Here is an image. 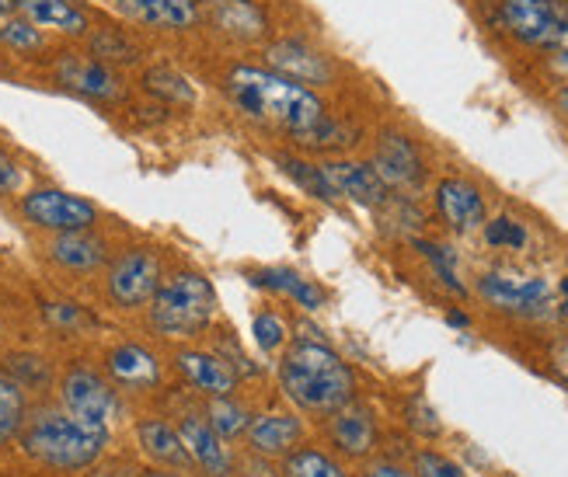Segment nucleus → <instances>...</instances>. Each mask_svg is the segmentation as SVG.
Returning <instances> with one entry per match:
<instances>
[{"label":"nucleus","instance_id":"1","mask_svg":"<svg viewBox=\"0 0 568 477\" xmlns=\"http://www.w3.org/2000/svg\"><path fill=\"white\" fill-rule=\"evenodd\" d=\"M224 91L231 105L258 125L283 133L296 146L307 150H342L356 143V130L328 115L325 102L301 81H290L268 67L237 63L227 70Z\"/></svg>","mask_w":568,"mask_h":477},{"label":"nucleus","instance_id":"2","mask_svg":"<svg viewBox=\"0 0 568 477\" xmlns=\"http://www.w3.org/2000/svg\"><path fill=\"white\" fill-rule=\"evenodd\" d=\"M280 390L296 412L325 418L356 397V376L325 342H296L280 359Z\"/></svg>","mask_w":568,"mask_h":477},{"label":"nucleus","instance_id":"3","mask_svg":"<svg viewBox=\"0 0 568 477\" xmlns=\"http://www.w3.org/2000/svg\"><path fill=\"white\" fill-rule=\"evenodd\" d=\"M105 446L109 429H94L67 412H39L21 429L24 454L57 470H84L105 454Z\"/></svg>","mask_w":568,"mask_h":477},{"label":"nucleus","instance_id":"4","mask_svg":"<svg viewBox=\"0 0 568 477\" xmlns=\"http://www.w3.org/2000/svg\"><path fill=\"white\" fill-rule=\"evenodd\" d=\"M151 311V328L164 338H195L203 335L216 317V293L200 272H171L161 280Z\"/></svg>","mask_w":568,"mask_h":477},{"label":"nucleus","instance_id":"5","mask_svg":"<svg viewBox=\"0 0 568 477\" xmlns=\"http://www.w3.org/2000/svg\"><path fill=\"white\" fill-rule=\"evenodd\" d=\"M499 24L527 49H555L568 35V14L558 0H499Z\"/></svg>","mask_w":568,"mask_h":477},{"label":"nucleus","instance_id":"6","mask_svg":"<svg viewBox=\"0 0 568 477\" xmlns=\"http://www.w3.org/2000/svg\"><path fill=\"white\" fill-rule=\"evenodd\" d=\"M161 280H164V265H161L158 251L130 247L112 262L105 290H109V300L119 311H140L154 300Z\"/></svg>","mask_w":568,"mask_h":477},{"label":"nucleus","instance_id":"7","mask_svg":"<svg viewBox=\"0 0 568 477\" xmlns=\"http://www.w3.org/2000/svg\"><path fill=\"white\" fill-rule=\"evenodd\" d=\"M21 216L39 231L53 234H73V231H91L98 223L94 203L81 195H70L63 189H32L21 195Z\"/></svg>","mask_w":568,"mask_h":477},{"label":"nucleus","instance_id":"8","mask_svg":"<svg viewBox=\"0 0 568 477\" xmlns=\"http://www.w3.org/2000/svg\"><path fill=\"white\" fill-rule=\"evenodd\" d=\"M60 405H63L67 415L94 425V429H109V425L122 412L119 394L112 390V384L102 380L98 373L84 369V366L70 369L63 376V384H60Z\"/></svg>","mask_w":568,"mask_h":477},{"label":"nucleus","instance_id":"9","mask_svg":"<svg viewBox=\"0 0 568 477\" xmlns=\"http://www.w3.org/2000/svg\"><path fill=\"white\" fill-rule=\"evenodd\" d=\"M478 296L491 307L509 311V314H524V317L545 314L555 300L551 286L545 280H537V275H506V272L481 275Z\"/></svg>","mask_w":568,"mask_h":477},{"label":"nucleus","instance_id":"10","mask_svg":"<svg viewBox=\"0 0 568 477\" xmlns=\"http://www.w3.org/2000/svg\"><path fill=\"white\" fill-rule=\"evenodd\" d=\"M374 171L387 189H418L426 182V161L423 150L415 146L405 133H384L374 146Z\"/></svg>","mask_w":568,"mask_h":477},{"label":"nucleus","instance_id":"11","mask_svg":"<svg viewBox=\"0 0 568 477\" xmlns=\"http://www.w3.org/2000/svg\"><path fill=\"white\" fill-rule=\"evenodd\" d=\"M179 436L185 443V454L189 460L200 467L206 477H231L234 470V457L231 449L224 446V436H220L213 425L206 422V415H195V412H185L179 418Z\"/></svg>","mask_w":568,"mask_h":477},{"label":"nucleus","instance_id":"12","mask_svg":"<svg viewBox=\"0 0 568 477\" xmlns=\"http://www.w3.org/2000/svg\"><path fill=\"white\" fill-rule=\"evenodd\" d=\"M53 73H57V81L63 88L91 98V102H115V98H122V78L105 60L67 53V57L57 60Z\"/></svg>","mask_w":568,"mask_h":477},{"label":"nucleus","instance_id":"13","mask_svg":"<svg viewBox=\"0 0 568 477\" xmlns=\"http://www.w3.org/2000/svg\"><path fill=\"white\" fill-rule=\"evenodd\" d=\"M175 366L185 376V384L203 397H227L237 390L241 380L234 363H227L220 353H206V348H182L175 356Z\"/></svg>","mask_w":568,"mask_h":477},{"label":"nucleus","instance_id":"14","mask_svg":"<svg viewBox=\"0 0 568 477\" xmlns=\"http://www.w3.org/2000/svg\"><path fill=\"white\" fill-rule=\"evenodd\" d=\"M436 213L457 234L485 227V199L467 179H443L436 185Z\"/></svg>","mask_w":568,"mask_h":477},{"label":"nucleus","instance_id":"15","mask_svg":"<svg viewBox=\"0 0 568 477\" xmlns=\"http://www.w3.org/2000/svg\"><path fill=\"white\" fill-rule=\"evenodd\" d=\"M265 60H268V70L283 73L290 81H301V84H325L332 81V67L328 60L311 49L307 42L301 39H276L265 45Z\"/></svg>","mask_w":568,"mask_h":477},{"label":"nucleus","instance_id":"16","mask_svg":"<svg viewBox=\"0 0 568 477\" xmlns=\"http://www.w3.org/2000/svg\"><path fill=\"white\" fill-rule=\"evenodd\" d=\"M244 439H248L252 454H258L265 460H280L290 454V449L301 446L304 422L290 412H262V415H252V425H248V433H244Z\"/></svg>","mask_w":568,"mask_h":477},{"label":"nucleus","instance_id":"17","mask_svg":"<svg viewBox=\"0 0 568 477\" xmlns=\"http://www.w3.org/2000/svg\"><path fill=\"white\" fill-rule=\"evenodd\" d=\"M112 4L119 14L158 32H189L203 18L195 0H112Z\"/></svg>","mask_w":568,"mask_h":477},{"label":"nucleus","instance_id":"18","mask_svg":"<svg viewBox=\"0 0 568 477\" xmlns=\"http://www.w3.org/2000/svg\"><path fill=\"white\" fill-rule=\"evenodd\" d=\"M328 185L335 189L338 199H353L359 206H384L387 203V185L381 182V174L374 171V164L363 161H325L321 164Z\"/></svg>","mask_w":568,"mask_h":477},{"label":"nucleus","instance_id":"19","mask_svg":"<svg viewBox=\"0 0 568 477\" xmlns=\"http://www.w3.org/2000/svg\"><path fill=\"white\" fill-rule=\"evenodd\" d=\"M328 439H332V446L338 449L342 457L363 460V457H369L377 449L381 433H377L374 415L349 400V405L338 408L332 415V422H328Z\"/></svg>","mask_w":568,"mask_h":477},{"label":"nucleus","instance_id":"20","mask_svg":"<svg viewBox=\"0 0 568 477\" xmlns=\"http://www.w3.org/2000/svg\"><path fill=\"white\" fill-rule=\"evenodd\" d=\"M109 376L122 390H136L146 394L161 384V363L154 353H146L143 345H115L109 353Z\"/></svg>","mask_w":568,"mask_h":477},{"label":"nucleus","instance_id":"21","mask_svg":"<svg viewBox=\"0 0 568 477\" xmlns=\"http://www.w3.org/2000/svg\"><path fill=\"white\" fill-rule=\"evenodd\" d=\"M210 21L216 24V32L237 42H258L268 32V14L255 0H210Z\"/></svg>","mask_w":568,"mask_h":477},{"label":"nucleus","instance_id":"22","mask_svg":"<svg viewBox=\"0 0 568 477\" xmlns=\"http://www.w3.org/2000/svg\"><path fill=\"white\" fill-rule=\"evenodd\" d=\"M49 258L67 272H94L109 262V244L91 231L57 234L49 241Z\"/></svg>","mask_w":568,"mask_h":477},{"label":"nucleus","instance_id":"23","mask_svg":"<svg viewBox=\"0 0 568 477\" xmlns=\"http://www.w3.org/2000/svg\"><path fill=\"white\" fill-rule=\"evenodd\" d=\"M136 443L146 457L161 467H171V470H185L192 467L189 454H185V443L179 436V429L164 418H140L136 422Z\"/></svg>","mask_w":568,"mask_h":477},{"label":"nucleus","instance_id":"24","mask_svg":"<svg viewBox=\"0 0 568 477\" xmlns=\"http://www.w3.org/2000/svg\"><path fill=\"white\" fill-rule=\"evenodd\" d=\"M21 18H29L36 29H53L63 35H84L88 14L73 0H14Z\"/></svg>","mask_w":568,"mask_h":477},{"label":"nucleus","instance_id":"25","mask_svg":"<svg viewBox=\"0 0 568 477\" xmlns=\"http://www.w3.org/2000/svg\"><path fill=\"white\" fill-rule=\"evenodd\" d=\"M252 286L283 293V296L296 300V307H304V311L325 307V293H321L311 280H304V275L293 272V268H258V272H252Z\"/></svg>","mask_w":568,"mask_h":477},{"label":"nucleus","instance_id":"26","mask_svg":"<svg viewBox=\"0 0 568 477\" xmlns=\"http://www.w3.org/2000/svg\"><path fill=\"white\" fill-rule=\"evenodd\" d=\"M283 474L286 477H349V470L317 446L290 449V454L283 457Z\"/></svg>","mask_w":568,"mask_h":477},{"label":"nucleus","instance_id":"27","mask_svg":"<svg viewBox=\"0 0 568 477\" xmlns=\"http://www.w3.org/2000/svg\"><path fill=\"white\" fill-rule=\"evenodd\" d=\"M206 422L213 425V429L224 436V439H237L248 433V425H252V412L248 405H241V400L234 394L227 397H210V405H206Z\"/></svg>","mask_w":568,"mask_h":477},{"label":"nucleus","instance_id":"28","mask_svg":"<svg viewBox=\"0 0 568 477\" xmlns=\"http://www.w3.org/2000/svg\"><path fill=\"white\" fill-rule=\"evenodd\" d=\"M24 412H29L24 387L14 384L11 376H0V446L11 443L24 429Z\"/></svg>","mask_w":568,"mask_h":477},{"label":"nucleus","instance_id":"29","mask_svg":"<svg viewBox=\"0 0 568 477\" xmlns=\"http://www.w3.org/2000/svg\"><path fill=\"white\" fill-rule=\"evenodd\" d=\"M280 164H283V171L290 174V179L301 189H307L314 199H325V203H335V199H338L335 189L325 179V171H321V164H307V161H296V158H280Z\"/></svg>","mask_w":568,"mask_h":477},{"label":"nucleus","instance_id":"30","mask_svg":"<svg viewBox=\"0 0 568 477\" xmlns=\"http://www.w3.org/2000/svg\"><path fill=\"white\" fill-rule=\"evenodd\" d=\"M8 376L14 384H21L24 390H39V387H49V380H53V369H49V363L42 356L21 353V356L8 359Z\"/></svg>","mask_w":568,"mask_h":477},{"label":"nucleus","instance_id":"31","mask_svg":"<svg viewBox=\"0 0 568 477\" xmlns=\"http://www.w3.org/2000/svg\"><path fill=\"white\" fill-rule=\"evenodd\" d=\"M415 247L423 251V258H429L433 272H436V280L447 286L450 293L464 296V283L457 280V265H454V251L450 247H443V244H433V241H415Z\"/></svg>","mask_w":568,"mask_h":477},{"label":"nucleus","instance_id":"32","mask_svg":"<svg viewBox=\"0 0 568 477\" xmlns=\"http://www.w3.org/2000/svg\"><path fill=\"white\" fill-rule=\"evenodd\" d=\"M252 335H255V342H258L262 353H268V356H276L280 348H286V342H290V332H286V324H283V317H280L276 311H262V314H255V321H252Z\"/></svg>","mask_w":568,"mask_h":477},{"label":"nucleus","instance_id":"33","mask_svg":"<svg viewBox=\"0 0 568 477\" xmlns=\"http://www.w3.org/2000/svg\"><path fill=\"white\" fill-rule=\"evenodd\" d=\"M146 88H151L154 94L168 98V102H175V105H189L192 102V88L189 81L182 78L179 70H171V67H158L146 73Z\"/></svg>","mask_w":568,"mask_h":477},{"label":"nucleus","instance_id":"34","mask_svg":"<svg viewBox=\"0 0 568 477\" xmlns=\"http://www.w3.org/2000/svg\"><path fill=\"white\" fill-rule=\"evenodd\" d=\"M0 42L14 53H36V49H42V32L29 18H8L0 24Z\"/></svg>","mask_w":568,"mask_h":477},{"label":"nucleus","instance_id":"35","mask_svg":"<svg viewBox=\"0 0 568 477\" xmlns=\"http://www.w3.org/2000/svg\"><path fill=\"white\" fill-rule=\"evenodd\" d=\"M485 241L491 247H503V251H520L527 244V227L516 223L513 216H496L485 223Z\"/></svg>","mask_w":568,"mask_h":477},{"label":"nucleus","instance_id":"36","mask_svg":"<svg viewBox=\"0 0 568 477\" xmlns=\"http://www.w3.org/2000/svg\"><path fill=\"white\" fill-rule=\"evenodd\" d=\"M412 474L415 477H467V470L460 464H454L450 457H443V454H429V449L415 454Z\"/></svg>","mask_w":568,"mask_h":477},{"label":"nucleus","instance_id":"37","mask_svg":"<svg viewBox=\"0 0 568 477\" xmlns=\"http://www.w3.org/2000/svg\"><path fill=\"white\" fill-rule=\"evenodd\" d=\"M405 415H408V425H412V429H415L418 436H439V429H443L439 418H436V412L426 405L423 397H412Z\"/></svg>","mask_w":568,"mask_h":477},{"label":"nucleus","instance_id":"38","mask_svg":"<svg viewBox=\"0 0 568 477\" xmlns=\"http://www.w3.org/2000/svg\"><path fill=\"white\" fill-rule=\"evenodd\" d=\"M21 179H24L21 164L11 154H4V150H0V195H14L21 189Z\"/></svg>","mask_w":568,"mask_h":477},{"label":"nucleus","instance_id":"39","mask_svg":"<svg viewBox=\"0 0 568 477\" xmlns=\"http://www.w3.org/2000/svg\"><path fill=\"white\" fill-rule=\"evenodd\" d=\"M359 477H415L408 467L402 464H390V460H377V464H369L359 470Z\"/></svg>","mask_w":568,"mask_h":477},{"label":"nucleus","instance_id":"40","mask_svg":"<svg viewBox=\"0 0 568 477\" xmlns=\"http://www.w3.org/2000/svg\"><path fill=\"white\" fill-rule=\"evenodd\" d=\"M49 317H53L57 324H67V328H70V324L78 328V324L84 321V314L73 307V304H53V307H49Z\"/></svg>","mask_w":568,"mask_h":477},{"label":"nucleus","instance_id":"41","mask_svg":"<svg viewBox=\"0 0 568 477\" xmlns=\"http://www.w3.org/2000/svg\"><path fill=\"white\" fill-rule=\"evenodd\" d=\"M551 53H555V57H551V70L558 73L561 81H568V35L561 39V45L551 49Z\"/></svg>","mask_w":568,"mask_h":477},{"label":"nucleus","instance_id":"42","mask_svg":"<svg viewBox=\"0 0 568 477\" xmlns=\"http://www.w3.org/2000/svg\"><path fill=\"white\" fill-rule=\"evenodd\" d=\"M558 314L568 321V280L558 283Z\"/></svg>","mask_w":568,"mask_h":477},{"label":"nucleus","instance_id":"43","mask_svg":"<svg viewBox=\"0 0 568 477\" xmlns=\"http://www.w3.org/2000/svg\"><path fill=\"white\" fill-rule=\"evenodd\" d=\"M558 369L565 373V380H568V345H565L561 353H558Z\"/></svg>","mask_w":568,"mask_h":477},{"label":"nucleus","instance_id":"44","mask_svg":"<svg viewBox=\"0 0 568 477\" xmlns=\"http://www.w3.org/2000/svg\"><path fill=\"white\" fill-rule=\"evenodd\" d=\"M450 324H457V328H467V317L464 314H450Z\"/></svg>","mask_w":568,"mask_h":477},{"label":"nucleus","instance_id":"45","mask_svg":"<svg viewBox=\"0 0 568 477\" xmlns=\"http://www.w3.org/2000/svg\"><path fill=\"white\" fill-rule=\"evenodd\" d=\"M8 11H14V0H0V14H8Z\"/></svg>","mask_w":568,"mask_h":477}]
</instances>
